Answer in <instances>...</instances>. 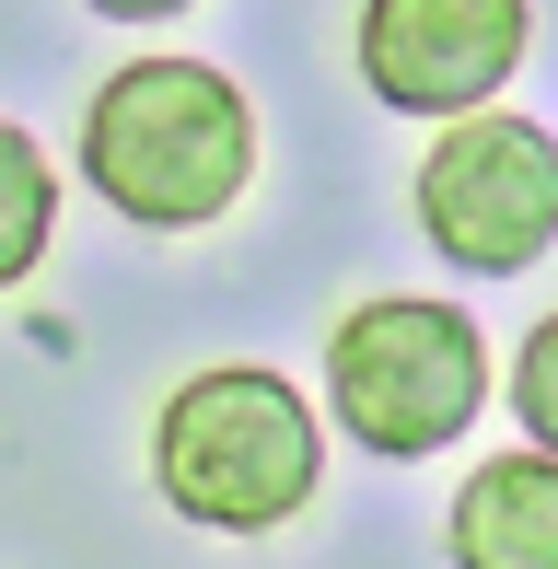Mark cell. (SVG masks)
<instances>
[{
    "label": "cell",
    "instance_id": "obj_1",
    "mask_svg": "<svg viewBox=\"0 0 558 569\" xmlns=\"http://www.w3.org/2000/svg\"><path fill=\"white\" fill-rule=\"evenodd\" d=\"M82 174L140 232H210L257 187V106L210 59H129L82 106Z\"/></svg>",
    "mask_w": 558,
    "mask_h": 569
},
{
    "label": "cell",
    "instance_id": "obj_2",
    "mask_svg": "<svg viewBox=\"0 0 558 569\" xmlns=\"http://www.w3.org/2000/svg\"><path fill=\"white\" fill-rule=\"evenodd\" d=\"M326 477V430L315 407L291 396V372H257V360H221V372H187L151 419V488L163 511L210 535H279L302 523Z\"/></svg>",
    "mask_w": 558,
    "mask_h": 569
},
{
    "label": "cell",
    "instance_id": "obj_3",
    "mask_svg": "<svg viewBox=\"0 0 558 569\" xmlns=\"http://www.w3.org/2000/svg\"><path fill=\"white\" fill-rule=\"evenodd\" d=\"M326 407L349 419L361 453L419 465V453L477 430V407H489V338H477L466 302H430V291L349 302L338 338H326Z\"/></svg>",
    "mask_w": 558,
    "mask_h": 569
},
{
    "label": "cell",
    "instance_id": "obj_4",
    "mask_svg": "<svg viewBox=\"0 0 558 569\" xmlns=\"http://www.w3.org/2000/svg\"><path fill=\"white\" fill-rule=\"evenodd\" d=\"M408 198H419V232L466 279H512V268H536V256L558 244V140L536 117L489 106V117L442 128V140L419 151Z\"/></svg>",
    "mask_w": 558,
    "mask_h": 569
},
{
    "label": "cell",
    "instance_id": "obj_5",
    "mask_svg": "<svg viewBox=\"0 0 558 569\" xmlns=\"http://www.w3.org/2000/svg\"><path fill=\"white\" fill-rule=\"evenodd\" d=\"M361 82L385 93L396 117H489V93L524 70V36H536V12L524 0H372L361 23Z\"/></svg>",
    "mask_w": 558,
    "mask_h": 569
},
{
    "label": "cell",
    "instance_id": "obj_6",
    "mask_svg": "<svg viewBox=\"0 0 558 569\" xmlns=\"http://www.w3.org/2000/svg\"><path fill=\"white\" fill-rule=\"evenodd\" d=\"M442 547H454V569H558V453L524 442V453L466 465Z\"/></svg>",
    "mask_w": 558,
    "mask_h": 569
},
{
    "label": "cell",
    "instance_id": "obj_7",
    "mask_svg": "<svg viewBox=\"0 0 558 569\" xmlns=\"http://www.w3.org/2000/svg\"><path fill=\"white\" fill-rule=\"evenodd\" d=\"M47 232H59V174H47V151L23 140L12 117H0V291H23V279L47 268Z\"/></svg>",
    "mask_w": 558,
    "mask_h": 569
},
{
    "label": "cell",
    "instance_id": "obj_8",
    "mask_svg": "<svg viewBox=\"0 0 558 569\" xmlns=\"http://www.w3.org/2000/svg\"><path fill=\"white\" fill-rule=\"evenodd\" d=\"M512 419L536 430V453H558V315H536V338L512 349Z\"/></svg>",
    "mask_w": 558,
    "mask_h": 569
}]
</instances>
